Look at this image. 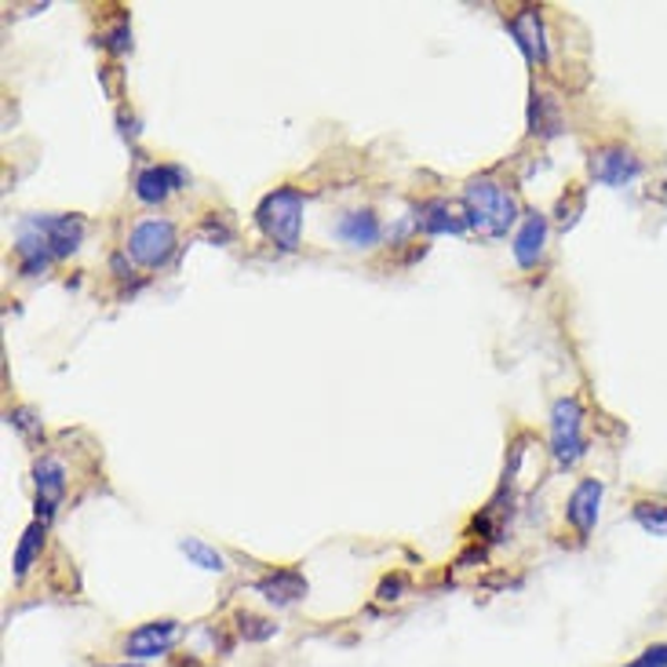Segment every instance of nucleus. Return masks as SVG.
Instances as JSON below:
<instances>
[{"label": "nucleus", "instance_id": "f03ea898", "mask_svg": "<svg viewBox=\"0 0 667 667\" xmlns=\"http://www.w3.org/2000/svg\"><path fill=\"white\" fill-rule=\"evenodd\" d=\"M256 222L263 238L278 245L281 252H296L299 238H303V193L296 187L270 190L256 208Z\"/></svg>", "mask_w": 667, "mask_h": 667}, {"label": "nucleus", "instance_id": "6ab92c4d", "mask_svg": "<svg viewBox=\"0 0 667 667\" xmlns=\"http://www.w3.org/2000/svg\"><path fill=\"white\" fill-rule=\"evenodd\" d=\"M238 631H241V638L245 643H263V638H270L278 627H273L270 620H263V617H252V613H241L238 617Z\"/></svg>", "mask_w": 667, "mask_h": 667}, {"label": "nucleus", "instance_id": "2eb2a0df", "mask_svg": "<svg viewBox=\"0 0 667 667\" xmlns=\"http://www.w3.org/2000/svg\"><path fill=\"white\" fill-rule=\"evenodd\" d=\"M336 238L350 248H372L379 238H384V222H379L372 212H347L336 222Z\"/></svg>", "mask_w": 667, "mask_h": 667}, {"label": "nucleus", "instance_id": "f257e3e1", "mask_svg": "<svg viewBox=\"0 0 667 667\" xmlns=\"http://www.w3.org/2000/svg\"><path fill=\"white\" fill-rule=\"evenodd\" d=\"M464 208H467V227L478 230L481 238H507V230L518 222L515 193L486 176L470 179L464 187Z\"/></svg>", "mask_w": 667, "mask_h": 667}, {"label": "nucleus", "instance_id": "6e6552de", "mask_svg": "<svg viewBox=\"0 0 667 667\" xmlns=\"http://www.w3.org/2000/svg\"><path fill=\"white\" fill-rule=\"evenodd\" d=\"M601 492H606V486H601L598 478H584L580 486L569 492L566 518H569V526L577 529L580 536H591L595 526H598V515H601Z\"/></svg>", "mask_w": 667, "mask_h": 667}, {"label": "nucleus", "instance_id": "9d476101", "mask_svg": "<svg viewBox=\"0 0 667 667\" xmlns=\"http://www.w3.org/2000/svg\"><path fill=\"white\" fill-rule=\"evenodd\" d=\"M544 245H547V216L540 212H526L521 227L511 241V256L521 270H532L544 259Z\"/></svg>", "mask_w": 667, "mask_h": 667}, {"label": "nucleus", "instance_id": "20e7f679", "mask_svg": "<svg viewBox=\"0 0 667 667\" xmlns=\"http://www.w3.org/2000/svg\"><path fill=\"white\" fill-rule=\"evenodd\" d=\"M19 230L33 233V238L51 252V259L73 256L84 241V219L81 216H30Z\"/></svg>", "mask_w": 667, "mask_h": 667}, {"label": "nucleus", "instance_id": "423d86ee", "mask_svg": "<svg viewBox=\"0 0 667 667\" xmlns=\"http://www.w3.org/2000/svg\"><path fill=\"white\" fill-rule=\"evenodd\" d=\"M591 176H595V182H601V187L620 190L643 176V161L624 147H601L591 153Z\"/></svg>", "mask_w": 667, "mask_h": 667}, {"label": "nucleus", "instance_id": "aec40b11", "mask_svg": "<svg viewBox=\"0 0 667 667\" xmlns=\"http://www.w3.org/2000/svg\"><path fill=\"white\" fill-rule=\"evenodd\" d=\"M102 48L113 51V56H121V51L132 48V30H128V22H121L117 30H110L107 37H102Z\"/></svg>", "mask_w": 667, "mask_h": 667}, {"label": "nucleus", "instance_id": "412c9836", "mask_svg": "<svg viewBox=\"0 0 667 667\" xmlns=\"http://www.w3.org/2000/svg\"><path fill=\"white\" fill-rule=\"evenodd\" d=\"M627 667H667V643H657V646H649L643 657H635Z\"/></svg>", "mask_w": 667, "mask_h": 667}, {"label": "nucleus", "instance_id": "f8f14e48", "mask_svg": "<svg viewBox=\"0 0 667 667\" xmlns=\"http://www.w3.org/2000/svg\"><path fill=\"white\" fill-rule=\"evenodd\" d=\"M256 591L263 595L270 606H296V601L307 598V577L299 569H273L256 580Z\"/></svg>", "mask_w": 667, "mask_h": 667}, {"label": "nucleus", "instance_id": "ddd939ff", "mask_svg": "<svg viewBox=\"0 0 667 667\" xmlns=\"http://www.w3.org/2000/svg\"><path fill=\"white\" fill-rule=\"evenodd\" d=\"M511 37L518 41V48L526 51L529 62H547V41H544V22L536 8H521L511 19Z\"/></svg>", "mask_w": 667, "mask_h": 667}, {"label": "nucleus", "instance_id": "5701e85b", "mask_svg": "<svg viewBox=\"0 0 667 667\" xmlns=\"http://www.w3.org/2000/svg\"><path fill=\"white\" fill-rule=\"evenodd\" d=\"M172 667H201V664H198V660H193V657H179V660H176Z\"/></svg>", "mask_w": 667, "mask_h": 667}, {"label": "nucleus", "instance_id": "7ed1b4c3", "mask_svg": "<svg viewBox=\"0 0 667 667\" xmlns=\"http://www.w3.org/2000/svg\"><path fill=\"white\" fill-rule=\"evenodd\" d=\"M587 452L584 438V409L577 398H558L551 409V456L558 467L580 464Z\"/></svg>", "mask_w": 667, "mask_h": 667}, {"label": "nucleus", "instance_id": "dca6fc26", "mask_svg": "<svg viewBox=\"0 0 667 667\" xmlns=\"http://www.w3.org/2000/svg\"><path fill=\"white\" fill-rule=\"evenodd\" d=\"M44 532H48V521H33V526H26V532L19 536V547H16V558H11V566H16V580H22L30 566L37 561L44 547Z\"/></svg>", "mask_w": 667, "mask_h": 667}, {"label": "nucleus", "instance_id": "4be33fe9", "mask_svg": "<svg viewBox=\"0 0 667 667\" xmlns=\"http://www.w3.org/2000/svg\"><path fill=\"white\" fill-rule=\"evenodd\" d=\"M401 587H405L401 577H387L384 584H379V601H398L401 598Z\"/></svg>", "mask_w": 667, "mask_h": 667}, {"label": "nucleus", "instance_id": "4468645a", "mask_svg": "<svg viewBox=\"0 0 667 667\" xmlns=\"http://www.w3.org/2000/svg\"><path fill=\"white\" fill-rule=\"evenodd\" d=\"M416 230L427 233V238H435V233H460L467 230V216H452V208L445 201H424L416 208Z\"/></svg>", "mask_w": 667, "mask_h": 667}, {"label": "nucleus", "instance_id": "1a4fd4ad", "mask_svg": "<svg viewBox=\"0 0 667 667\" xmlns=\"http://www.w3.org/2000/svg\"><path fill=\"white\" fill-rule=\"evenodd\" d=\"M33 481H37V521H51L56 507L62 504V492H67V470H62L59 460L44 456L33 470Z\"/></svg>", "mask_w": 667, "mask_h": 667}, {"label": "nucleus", "instance_id": "a211bd4d", "mask_svg": "<svg viewBox=\"0 0 667 667\" xmlns=\"http://www.w3.org/2000/svg\"><path fill=\"white\" fill-rule=\"evenodd\" d=\"M631 515H635V521H638V526H643L649 536H667V504L638 500Z\"/></svg>", "mask_w": 667, "mask_h": 667}, {"label": "nucleus", "instance_id": "0eeeda50", "mask_svg": "<svg viewBox=\"0 0 667 667\" xmlns=\"http://www.w3.org/2000/svg\"><path fill=\"white\" fill-rule=\"evenodd\" d=\"M179 638V620H150V624H139L132 635L125 638V653L136 660H147V657H161L176 646Z\"/></svg>", "mask_w": 667, "mask_h": 667}, {"label": "nucleus", "instance_id": "f3484780", "mask_svg": "<svg viewBox=\"0 0 667 667\" xmlns=\"http://www.w3.org/2000/svg\"><path fill=\"white\" fill-rule=\"evenodd\" d=\"M179 551L187 555L193 566L198 569H208V573H222L227 569V558H222L212 544H205V540H193V536H187V540L179 544Z\"/></svg>", "mask_w": 667, "mask_h": 667}, {"label": "nucleus", "instance_id": "9b49d317", "mask_svg": "<svg viewBox=\"0 0 667 667\" xmlns=\"http://www.w3.org/2000/svg\"><path fill=\"white\" fill-rule=\"evenodd\" d=\"M187 187V172L179 165H153L136 176V198L147 205H161L168 193Z\"/></svg>", "mask_w": 667, "mask_h": 667}, {"label": "nucleus", "instance_id": "39448f33", "mask_svg": "<svg viewBox=\"0 0 667 667\" xmlns=\"http://www.w3.org/2000/svg\"><path fill=\"white\" fill-rule=\"evenodd\" d=\"M176 227L168 219H147L128 233V256L136 259L139 267H165L176 252Z\"/></svg>", "mask_w": 667, "mask_h": 667}]
</instances>
